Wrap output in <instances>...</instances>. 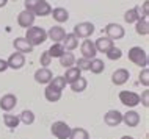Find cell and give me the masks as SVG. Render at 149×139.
Instances as JSON below:
<instances>
[{
  "instance_id": "1",
  "label": "cell",
  "mask_w": 149,
  "mask_h": 139,
  "mask_svg": "<svg viewBox=\"0 0 149 139\" xmlns=\"http://www.w3.org/2000/svg\"><path fill=\"white\" fill-rule=\"evenodd\" d=\"M29 41V44L31 47H35V45H41L44 44V42L47 41V31L42 28V27H35V25H31L30 28H27V33H25V36H24Z\"/></svg>"
},
{
  "instance_id": "2",
  "label": "cell",
  "mask_w": 149,
  "mask_h": 139,
  "mask_svg": "<svg viewBox=\"0 0 149 139\" xmlns=\"http://www.w3.org/2000/svg\"><path fill=\"white\" fill-rule=\"evenodd\" d=\"M129 59L138 67H148V53L141 47H132L129 50Z\"/></svg>"
},
{
  "instance_id": "3",
  "label": "cell",
  "mask_w": 149,
  "mask_h": 139,
  "mask_svg": "<svg viewBox=\"0 0 149 139\" xmlns=\"http://www.w3.org/2000/svg\"><path fill=\"white\" fill-rule=\"evenodd\" d=\"M71 127L66 124V122H63V120H57V122H54L50 127V131L52 134H54L57 139H69V134H71Z\"/></svg>"
},
{
  "instance_id": "4",
  "label": "cell",
  "mask_w": 149,
  "mask_h": 139,
  "mask_svg": "<svg viewBox=\"0 0 149 139\" xmlns=\"http://www.w3.org/2000/svg\"><path fill=\"white\" fill-rule=\"evenodd\" d=\"M119 102L127 108H135L140 105V95L134 91H121L119 92Z\"/></svg>"
},
{
  "instance_id": "5",
  "label": "cell",
  "mask_w": 149,
  "mask_h": 139,
  "mask_svg": "<svg viewBox=\"0 0 149 139\" xmlns=\"http://www.w3.org/2000/svg\"><path fill=\"white\" fill-rule=\"evenodd\" d=\"M93 33H94V25H93L91 22H80L74 27V34L77 38L86 39V38H90Z\"/></svg>"
},
{
  "instance_id": "6",
  "label": "cell",
  "mask_w": 149,
  "mask_h": 139,
  "mask_svg": "<svg viewBox=\"0 0 149 139\" xmlns=\"http://www.w3.org/2000/svg\"><path fill=\"white\" fill-rule=\"evenodd\" d=\"M105 34L107 38H110L111 41H115V39H123L124 34H126V31H124V27H121L119 23H108L105 27Z\"/></svg>"
},
{
  "instance_id": "7",
  "label": "cell",
  "mask_w": 149,
  "mask_h": 139,
  "mask_svg": "<svg viewBox=\"0 0 149 139\" xmlns=\"http://www.w3.org/2000/svg\"><path fill=\"white\" fill-rule=\"evenodd\" d=\"M80 52H82V58H86V59H94L96 55H97L96 45L91 39H83L82 45H80Z\"/></svg>"
},
{
  "instance_id": "8",
  "label": "cell",
  "mask_w": 149,
  "mask_h": 139,
  "mask_svg": "<svg viewBox=\"0 0 149 139\" xmlns=\"http://www.w3.org/2000/svg\"><path fill=\"white\" fill-rule=\"evenodd\" d=\"M54 78V74L49 67H39L35 72V81L39 83V85H49Z\"/></svg>"
},
{
  "instance_id": "9",
  "label": "cell",
  "mask_w": 149,
  "mask_h": 139,
  "mask_svg": "<svg viewBox=\"0 0 149 139\" xmlns=\"http://www.w3.org/2000/svg\"><path fill=\"white\" fill-rule=\"evenodd\" d=\"M129 77H130V72L127 69H124V67H121V69H116L111 74V83L116 86H123L129 81Z\"/></svg>"
},
{
  "instance_id": "10",
  "label": "cell",
  "mask_w": 149,
  "mask_h": 139,
  "mask_svg": "<svg viewBox=\"0 0 149 139\" xmlns=\"http://www.w3.org/2000/svg\"><path fill=\"white\" fill-rule=\"evenodd\" d=\"M6 64H8V69H22L24 64H25V56L19 52H14L13 55H10V58L6 59Z\"/></svg>"
},
{
  "instance_id": "11",
  "label": "cell",
  "mask_w": 149,
  "mask_h": 139,
  "mask_svg": "<svg viewBox=\"0 0 149 139\" xmlns=\"http://www.w3.org/2000/svg\"><path fill=\"white\" fill-rule=\"evenodd\" d=\"M35 17L36 16L33 13H30V11H27V10H24L21 11V13L17 14V23H19V27H22V28H30L31 25L35 23Z\"/></svg>"
},
{
  "instance_id": "12",
  "label": "cell",
  "mask_w": 149,
  "mask_h": 139,
  "mask_svg": "<svg viewBox=\"0 0 149 139\" xmlns=\"http://www.w3.org/2000/svg\"><path fill=\"white\" fill-rule=\"evenodd\" d=\"M104 122L108 127H118L123 122V113H119L118 109H110L108 113L104 116Z\"/></svg>"
},
{
  "instance_id": "13",
  "label": "cell",
  "mask_w": 149,
  "mask_h": 139,
  "mask_svg": "<svg viewBox=\"0 0 149 139\" xmlns=\"http://www.w3.org/2000/svg\"><path fill=\"white\" fill-rule=\"evenodd\" d=\"M17 105V97L14 94H5L2 98H0V108L3 111H11L14 106Z\"/></svg>"
},
{
  "instance_id": "14",
  "label": "cell",
  "mask_w": 149,
  "mask_h": 139,
  "mask_svg": "<svg viewBox=\"0 0 149 139\" xmlns=\"http://www.w3.org/2000/svg\"><path fill=\"white\" fill-rule=\"evenodd\" d=\"M140 120H141V117H140V114L136 113V111L130 109L127 111L126 114H123V122L126 124L127 127H130V128H134V127H138Z\"/></svg>"
},
{
  "instance_id": "15",
  "label": "cell",
  "mask_w": 149,
  "mask_h": 139,
  "mask_svg": "<svg viewBox=\"0 0 149 139\" xmlns=\"http://www.w3.org/2000/svg\"><path fill=\"white\" fill-rule=\"evenodd\" d=\"M13 45H14L16 52H19V53H22V55L31 53V52H33V47L29 44V41H27L25 38H16L13 41Z\"/></svg>"
},
{
  "instance_id": "16",
  "label": "cell",
  "mask_w": 149,
  "mask_h": 139,
  "mask_svg": "<svg viewBox=\"0 0 149 139\" xmlns=\"http://www.w3.org/2000/svg\"><path fill=\"white\" fill-rule=\"evenodd\" d=\"M64 36H66V31L60 25L50 27V30L47 31V39H52L54 42H61L64 39Z\"/></svg>"
},
{
  "instance_id": "17",
  "label": "cell",
  "mask_w": 149,
  "mask_h": 139,
  "mask_svg": "<svg viewBox=\"0 0 149 139\" xmlns=\"http://www.w3.org/2000/svg\"><path fill=\"white\" fill-rule=\"evenodd\" d=\"M61 45L64 47V50H66V52H71V50L77 49L79 38L75 36L74 33H66V36H64V39L61 41Z\"/></svg>"
},
{
  "instance_id": "18",
  "label": "cell",
  "mask_w": 149,
  "mask_h": 139,
  "mask_svg": "<svg viewBox=\"0 0 149 139\" xmlns=\"http://www.w3.org/2000/svg\"><path fill=\"white\" fill-rule=\"evenodd\" d=\"M94 45H96V50L97 52H100V53H107V52L113 47V41H111L110 38H107V36H102L94 42Z\"/></svg>"
},
{
  "instance_id": "19",
  "label": "cell",
  "mask_w": 149,
  "mask_h": 139,
  "mask_svg": "<svg viewBox=\"0 0 149 139\" xmlns=\"http://www.w3.org/2000/svg\"><path fill=\"white\" fill-rule=\"evenodd\" d=\"M50 14L54 16V21H57L58 23H63V22H68V21H69V13H68L66 8H61V6L54 8Z\"/></svg>"
},
{
  "instance_id": "20",
  "label": "cell",
  "mask_w": 149,
  "mask_h": 139,
  "mask_svg": "<svg viewBox=\"0 0 149 139\" xmlns=\"http://www.w3.org/2000/svg\"><path fill=\"white\" fill-rule=\"evenodd\" d=\"M135 31L140 36H148L149 34V21L148 17H141L135 22Z\"/></svg>"
},
{
  "instance_id": "21",
  "label": "cell",
  "mask_w": 149,
  "mask_h": 139,
  "mask_svg": "<svg viewBox=\"0 0 149 139\" xmlns=\"http://www.w3.org/2000/svg\"><path fill=\"white\" fill-rule=\"evenodd\" d=\"M44 97H46L47 102L55 103V102H58L60 98H61V91H57V89L50 88V86L47 85V88L44 89Z\"/></svg>"
},
{
  "instance_id": "22",
  "label": "cell",
  "mask_w": 149,
  "mask_h": 139,
  "mask_svg": "<svg viewBox=\"0 0 149 139\" xmlns=\"http://www.w3.org/2000/svg\"><path fill=\"white\" fill-rule=\"evenodd\" d=\"M50 13H52V6L49 5V2H47V0H42V2L39 3V5L35 8V11H33L35 16H41V17H44V16H49Z\"/></svg>"
},
{
  "instance_id": "23",
  "label": "cell",
  "mask_w": 149,
  "mask_h": 139,
  "mask_svg": "<svg viewBox=\"0 0 149 139\" xmlns=\"http://www.w3.org/2000/svg\"><path fill=\"white\" fill-rule=\"evenodd\" d=\"M63 77H64V80H66V83L71 85V83L75 81L79 77H82V70H79L75 66H72V67H69V69H66V74H64Z\"/></svg>"
},
{
  "instance_id": "24",
  "label": "cell",
  "mask_w": 149,
  "mask_h": 139,
  "mask_svg": "<svg viewBox=\"0 0 149 139\" xmlns=\"http://www.w3.org/2000/svg\"><path fill=\"white\" fill-rule=\"evenodd\" d=\"M64 47L61 45V42H54L52 44V47L49 50H47V53L50 55V58H60V56H63L64 55Z\"/></svg>"
},
{
  "instance_id": "25",
  "label": "cell",
  "mask_w": 149,
  "mask_h": 139,
  "mask_svg": "<svg viewBox=\"0 0 149 139\" xmlns=\"http://www.w3.org/2000/svg\"><path fill=\"white\" fill-rule=\"evenodd\" d=\"M60 64H61L64 69H69L75 64V56L71 53V52H64L63 56H60Z\"/></svg>"
},
{
  "instance_id": "26",
  "label": "cell",
  "mask_w": 149,
  "mask_h": 139,
  "mask_svg": "<svg viewBox=\"0 0 149 139\" xmlns=\"http://www.w3.org/2000/svg\"><path fill=\"white\" fill-rule=\"evenodd\" d=\"M86 86H88V81H86V78H83V77H79L75 81L71 83V89L74 91V92H83V91L86 89Z\"/></svg>"
},
{
  "instance_id": "27",
  "label": "cell",
  "mask_w": 149,
  "mask_h": 139,
  "mask_svg": "<svg viewBox=\"0 0 149 139\" xmlns=\"http://www.w3.org/2000/svg\"><path fill=\"white\" fill-rule=\"evenodd\" d=\"M66 80H64V77L63 75H58V77H54L52 78V81L49 83V86L50 88H54V89H57V91H61L63 92V89L66 88Z\"/></svg>"
},
{
  "instance_id": "28",
  "label": "cell",
  "mask_w": 149,
  "mask_h": 139,
  "mask_svg": "<svg viewBox=\"0 0 149 139\" xmlns=\"http://www.w3.org/2000/svg\"><path fill=\"white\" fill-rule=\"evenodd\" d=\"M17 117H19V122H22V124H25V125H31L35 122V114H33V111H30V109H24Z\"/></svg>"
},
{
  "instance_id": "29",
  "label": "cell",
  "mask_w": 149,
  "mask_h": 139,
  "mask_svg": "<svg viewBox=\"0 0 149 139\" xmlns=\"http://www.w3.org/2000/svg\"><path fill=\"white\" fill-rule=\"evenodd\" d=\"M90 70L93 74H102L104 70H105V64H104L102 59L94 58V59H91V61H90Z\"/></svg>"
},
{
  "instance_id": "30",
  "label": "cell",
  "mask_w": 149,
  "mask_h": 139,
  "mask_svg": "<svg viewBox=\"0 0 149 139\" xmlns=\"http://www.w3.org/2000/svg\"><path fill=\"white\" fill-rule=\"evenodd\" d=\"M3 122H5V125L8 127V128L14 130L16 127H19V117L16 116V114H3Z\"/></svg>"
},
{
  "instance_id": "31",
  "label": "cell",
  "mask_w": 149,
  "mask_h": 139,
  "mask_svg": "<svg viewBox=\"0 0 149 139\" xmlns=\"http://www.w3.org/2000/svg\"><path fill=\"white\" fill-rule=\"evenodd\" d=\"M69 139H90V134L85 128H72L71 130V134H69Z\"/></svg>"
},
{
  "instance_id": "32",
  "label": "cell",
  "mask_w": 149,
  "mask_h": 139,
  "mask_svg": "<svg viewBox=\"0 0 149 139\" xmlns=\"http://www.w3.org/2000/svg\"><path fill=\"white\" fill-rule=\"evenodd\" d=\"M138 14H136L135 8H130V10H127L126 13H124V21H126L127 23H135L136 21H138Z\"/></svg>"
},
{
  "instance_id": "33",
  "label": "cell",
  "mask_w": 149,
  "mask_h": 139,
  "mask_svg": "<svg viewBox=\"0 0 149 139\" xmlns=\"http://www.w3.org/2000/svg\"><path fill=\"white\" fill-rule=\"evenodd\" d=\"M105 55H107V58H108V59H111V61H116V59H119L121 56H123V50L113 45V47H111L110 50L107 52Z\"/></svg>"
},
{
  "instance_id": "34",
  "label": "cell",
  "mask_w": 149,
  "mask_h": 139,
  "mask_svg": "<svg viewBox=\"0 0 149 139\" xmlns=\"http://www.w3.org/2000/svg\"><path fill=\"white\" fill-rule=\"evenodd\" d=\"M138 81L141 83L143 86H149V69L148 67H143L141 69V72H140V75H138Z\"/></svg>"
},
{
  "instance_id": "35",
  "label": "cell",
  "mask_w": 149,
  "mask_h": 139,
  "mask_svg": "<svg viewBox=\"0 0 149 139\" xmlns=\"http://www.w3.org/2000/svg\"><path fill=\"white\" fill-rule=\"evenodd\" d=\"M90 61L91 59L79 58V59H75V67H77L79 70H90Z\"/></svg>"
},
{
  "instance_id": "36",
  "label": "cell",
  "mask_w": 149,
  "mask_h": 139,
  "mask_svg": "<svg viewBox=\"0 0 149 139\" xmlns=\"http://www.w3.org/2000/svg\"><path fill=\"white\" fill-rule=\"evenodd\" d=\"M41 2H42V0H25V2H24V6H25V10H27V11L33 13V11H35V8L38 6Z\"/></svg>"
},
{
  "instance_id": "37",
  "label": "cell",
  "mask_w": 149,
  "mask_h": 139,
  "mask_svg": "<svg viewBox=\"0 0 149 139\" xmlns=\"http://www.w3.org/2000/svg\"><path fill=\"white\" fill-rule=\"evenodd\" d=\"M39 63H41V66L42 67H47L52 63V58H50V55L47 53V52H42L41 53V58H39Z\"/></svg>"
},
{
  "instance_id": "38",
  "label": "cell",
  "mask_w": 149,
  "mask_h": 139,
  "mask_svg": "<svg viewBox=\"0 0 149 139\" xmlns=\"http://www.w3.org/2000/svg\"><path fill=\"white\" fill-rule=\"evenodd\" d=\"M140 103H143L144 108H148V106H149V91L148 89H144V92L140 95Z\"/></svg>"
},
{
  "instance_id": "39",
  "label": "cell",
  "mask_w": 149,
  "mask_h": 139,
  "mask_svg": "<svg viewBox=\"0 0 149 139\" xmlns=\"http://www.w3.org/2000/svg\"><path fill=\"white\" fill-rule=\"evenodd\" d=\"M6 69H8L6 59H2V58H0V74H2V72H5Z\"/></svg>"
},
{
  "instance_id": "40",
  "label": "cell",
  "mask_w": 149,
  "mask_h": 139,
  "mask_svg": "<svg viewBox=\"0 0 149 139\" xmlns=\"http://www.w3.org/2000/svg\"><path fill=\"white\" fill-rule=\"evenodd\" d=\"M8 3V0H0V8H5Z\"/></svg>"
},
{
  "instance_id": "41",
  "label": "cell",
  "mask_w": 149,
  "mask_h": 139,
  "mask_svg": "<svg viewBox=\"0 0 149 139\" xmlns=\"http://www.w3.org/2000/svg\"><path fill=\"white\" fill-rule=\"evenodd\" d=\"M121 139H135V138H132V136H123Z\"/></svg>"
}]
</instances>
